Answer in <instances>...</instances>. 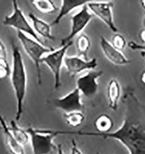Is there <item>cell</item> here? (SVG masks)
<instances>
[{
	"instance_id": "1",
	"label": "cell",
	"mask_w": 145,
	"mask_h": 154,
	"mask_svg": "<svg viewBox=\"0 0 145 154\" xmlns=\"http://www.w3.org/2000/svg\"><path fill=\"white\" fill-rule=\"evenodd\" d=\"M124 102L125 106L124 118L121 126L115 131L99 133L59 131V133L60 135L75 134L114 139L119 141L129 154H145V104L139 100L131 90L125 93Z\"/></svg>"
},
{
	"instance_id": "2",
	"label": "cell",
	"mask_w": 145,
	"mask_h": 154,
	"mask_svg": "<svg viewBox=\"0 0 145 154\" xmlns=\"http://www.w3.org/2000/svg\"><path fill=\"white\" fill-rule=\"evenodd\" d=\"M11 46L12 63L10 78L16 102L15 121L17 122L21 119L23 114L24 103L27 92V76L26 66L19 48L14 42H12Z\"/></svg>"
},
{
	"instance_id": "3",
	"label": "cell",
	"mask_w": 145,
	"mask_h": 154,
	"mask_svg": "<svg viewBox=\"0 0 145 154\" xmlns=\"http://www.w3.org/2000/svg\"><path fill=\"white\" fill-rule=\"evenodd\" d=\"M17 37L22 46L24 52L35 66L37 82L38 85H41L42 82L41 68L42 59L46 54L55 49L52 47L44 46L41 42H39L22 31H17Z\"/></svg>"
},
{
	"instance_id": "4",
	"label": "cell",
	"mask_w": 145,
	"mask_h": 154,
	"mask_svg": "<svg viewBox=\"0 0 145 154\" xmlns=\"http://www.w3.org/2000/svg\"><path fill=\"white\" fill-rule=\"evenodd\" d=\"M26 130L30 136L32 154H51L56 151V146L54 140L58 136L56 131L32 127Z\"/></svg>"
},
{
	"instance_id": "5",
	"label": "cell",
	"mask_w": 145,
	"mask_h": 154,
	"mask_svg": "<svg viewBox=\"0 0 145 154\" xmlns=\"http://www.w3.org/2000/svg\"><path fill=\"white\" fill-rule=\"evenodd\" d=\"M73 44V41L62 45L59 49H54L47 54L42 59L41 63H44L51 71L54 79V88L59 89L61 86V71L64 66L65 59L69 48Z\"/></svg>"
},
{
	"instance_id": "6",
	"label": "cell",
	"mask_w": 145,
	"mask_h": 154,
	"mask_svg": "<svg viewBox=\"0 0 145 154\" xmlns=\"http://www.w3.org/2000/svg\"><path fill=\"white\" fill-rule=\"evenodd\" d=\"M12 4V12L11 15L5 16L2 23L17 31L23 32L28 35L41 42V38L36 34L32 26L29 22L23 11L19 7L17 0H11Z\"/></svg>"
},
{
	"instance_id": "7",
	"label": "cell",
	"mask_w": 145,
	"mask_h": 154,
	"mask_svg": "<svg viewBox=\"0 0 145 154\" xmlns=\"http://www.w3.org/2000/svg\"><path fill=\"white\" fill-rule=\"evenodd\" d=\"M93 15L97 17L107 27L117 33L118 29L115 24L113 16V3L112 1H93L87 5Z\"/></svg>"
},
{
	"instance_id": "8",
	"label": "cell",
	"mask_w": 145,
	"mask_h": 154,
	"mask_svg": "<svg viewBox=\"0 0 145 154\" xmlns=\"http://www.w3.org/2000/svg\"><path fill=\"white\" fill-rule=\"evenodd\" d=\"M92 17L93 15L87 5L81 7L77 13L71 16L70 31L68 35L61 39V46L73 41L74 37L83 33L82 32L91 22Z\"/></svg>"
},
{
	"instance_id": "9",
	"label": "cell",
	"mask_w": 145,
	"mask_h": 154,
	"mask_svg": "<svg viewBox=\"0 0 145 154\" xmlns=\"http://www.w3.org/2000/svg\"><path fill=\"white\" fill-rule=\"evenodd\" d=\"M103 74L102 70L92 69L86 71L77 79V88L87 97L95 96L98 91V79Z\"/></svg>"
},
{
	"instance_id": "10",
	"label": "cell",
	"mask_w": 145,
	"mask_h": 154,
	"mask_svg": "<svg viewBox=\"0 0 145 154\" xmlns=\"http://www.w3.org/2000/svg\"><path fill=\"white\" fill-rule=\"evenodd\" d=\"M64 66L72 77L85 71L95 69L98 66L96 58L85 59L79 56H66Z\"/></svg>"
},
{
	"instance_id": "11",
	"label": "cell",
	"mask_w": 145,
	"mask_h": 154,
	"mask_svg": "<svg viewBox=\"0 0 145 154\" xmlns=\"http://www.w3.org/2000/svg\"><path fill=\"white\" fill-rule=\"evenodd\" d=\"M81 95L80 91L76 88L68 94L55 100V106L65 113L83 111L84 106L81 100Z\"/></svg>"
},
{
	"instance_id": "12",
	"label": "cell",
	"mask_w": 145,
	"mask_h": 154,
	"mask_svg": "<svg viewBox=\"0 0 145 154\" xmlns=\"http://www.w3.org/2000/svg\"><path fill=\"white\" fill-rule=\"evenodd\" d=\"M100 46L105 57L114 65L122 66L131 63V60L127 58L121 51L117 49L111 42L103 36L100 38Z\"/></svg>"
},
{
	"instance_id": "13",
	"label": "cell",
	"mask_w": 145,
	"mask_h": 154,
	"mask_svg": "<svg viewBox=\"0 0 145 154\" xmlns=\"http://www.w3.org/2000/svg\"><path fill=\"white\" fill-rule=\"evenodd\" d=\"M96 0H61V5L58 15L51 23V26L58 24L61 19L77 8L83 7L89 2Z\"/></svg>"
},
{
	"instance_id": "14",
	"label": "cell",
	"mask_w": 145,
	"mask_h": 154,
	"mask_svg": "<svg viewBox=\"0 0 145 154\" xmlns=\"http://www.w3.org/2000/svg\"><path fill=\"white\" fill-rule=\"evenodd\" d=\"M0 123L4 134L5 141L10 153L11 154H26L24 146L21 145L14 138L9 129V125H7L6 121L2 116H1L0 118Z\"/></svg>"
},
{
	"instance_id": "15",
	"label": "cell",
	"mask_w": 145,
	"mask_h": 154,
	"mask_svg": "<svg viewBox=\"0 0 145 154\" xmlns=\"http://www.w3.org/2000/svg\"><path fill=\"white\" fill-rule=\"evenodd\" d=\"M28 17L30 20L33 30L39 37L55 40V37L52 33L51 24L37 17L33 13H30Z\"/></svg>"
},
{
	"instance_id": "16",
	"label": "cell",
	"mask_w": 145,
	"mask_h": 154,
	"mask_svg": "<svg viewBox=\"0 0 145 154\" xmlns=\"http://www.w3.org/2000/svg\"><path fill=\"white\" fill-rule=\"evenodd\" d=\"M121 96V88L119 82L115 78L111 79L107 86V99L109 108L116 111L118 107Z\"/></svg>"
},
{
	"instance_id": "17",
	"label": "cell",
	"mask_w": 145,
	"mask_h": 154,
	"mask_svg": "<svg viewBox=\"0 0 145 154\" xmlns=\"http://www.w3.org/2000/svg\"><path fill=\"white\" fill-rule=\"evenodd\" d=\"M93 125L96 132L99 133H107L112 131L115 123L113 118L108 114H102L94 121Z\"/></svg>"
},
{
	"instance_id": "18",
	"label": "cell",
	"mask_w": 145,
	"mask_h": 154,
	"mask_svg": "<svg viewBox=\"0 0 145 154\" xmlns=\"http://www.w3.org/2000/svg\"><path fill=\"white\" fill-rule=\"evenodd\" d=\"M9 129L14 138L23 146L30 143V136L26 129H24L18 125L17 121H11Z\"/></svg>"
},
{
	"instance_id": "19",
	"label": "cell",
	"mask_w": 145,
	"mask_h": 154,
	"mask_svg": "<svg viewBox=\"0 0 145 154\" xmlns=\"http://www.w3.org/2000/svg\"><path fill=\"white\" fill-rule=\"evenodd\" d=\"M76 49L78 56L85 59H88V53L91 46V41L90 38L85 34H80L76 39Z\"/></svg>"
},
{
	"instance_id": "20",
	"label": "cell",
	"mask_w": 145,
	"mask_h": 154,
	"mask_svg": "<svg viewBox=\"0 0 145 154\" xmlns=\"http://www.w3.org/2000/svg\"><path fill=\"white\" fill-rule=\"evenodd\" d=\"M32 5L44 14H52L58 9L53 0H30Z\"/></svg>"
},
{
	"instance_id": "21",
	"label": "cell",
	"mask_w": 145,
	"mask_h": 154,
	"mask_svg": "<svg viewBox=\"0 0 145 154\" xmlns=\"http://www.w3.org/2000/svg\"><path fill=\"white\" fill-rule=\"evenodd\" d=\"M63 118L66 124L73 128L81 126L85 121L83 111H74L64 113Z\"/></svg>"
},
{
	"instance_id": "22",
	"label": "cell",
	"mask_w": 145,
	"mask_h": 154,
	"mask_svg": "<svg viewBox=\"0 0 145 154\" xmlns=\"http://www.w3.org/2000/svg\"><path fill=\"white\" fill-rule=\"evenodd\" d=\"M111 44L117 49L122 51L127 45V42L124 36L121 34L117 32L115 33L112 38Z\"/></svg>"
},
{
	"instance_id": "23",
	"label": "cell",
	"mask_w": 145,
	"mask_h": 154,
	"mask_svg": "<svg viewBox=\"0 0 145 154\" xmlns=\"http://www.w3.org/2000/svg\"><path fill=\"white\" fill-rule=\"evenodd\" d=\"M11 67L9 64L7 59L0 58V78L4 79L10 77Z\"/></svg>"
},
{
	"instance_id": "24",
	"label": "cell",
	"mask_w": 145,
	"mask_h": 154,
	"mask_svg": "<svg viewBox=\"0 0 145 154\" xmlns=\"http://www.w3.org/2000/svg\"><path fill=\"white\" fill-rule=\"evenodd\" d=\"M128 46L131 50L140 51L142 53L145 54V44L141 45L134 42V41H131L128 43Z\"/></svg>"
},
{
	"instance_id": "25",
	"label": "cell",
	"mask_w": 145,
	"mask_h": 154,
	"mask_svg": "<svg viewBox=\"0 0 145 154\" xmlns=\"http://www.w3.org/2000/svg\"><path fill=\"white\" fill-rule=\"evenodd\" d=\"M71 146L70 149V154H84L80 149L79 146H78L77 143L75 139L71 140Z\"/></svg>"
},
{
	"instance_id": "26",
	"label": "cell",
	"mask_w": 145,
	"mask_h": 154,
	"mask_svg": "<svg viewBox=\"0 0 145 154\" xmlns=\"http://www.w3.org/2000/svg\"><path fill=\"white\" fill-rule=\"evenodd\" d=\"M7 49L4 42L1 39L0 41V58L7 59Z\"/></svg>"
},
{
	"instance_id": "27",
	"label": "cell",
	"mask_w": 145,
	"mask_h": 154,
	"mask_svg": "<svg viewBox=\"0 0 145 154\" xmlns=\"http://www.w3.org/2000/svg\"><path fill=\"white\" fill-rule=\"evenodd\" d=\"M56 154H65L61 144H59L56 146Z\"/></svg>"
},
{
	"instance_id": "28",
	"label": "cell",
	"mask_w": 145,
	"mask_h": 154,
	"mask_svg": "<svg viewBox=\"0 0 145 154\" xmlns=\"http://www.w3.org/2000/svg\"><path fill=\"white\" fill-rule=\"evenodd\" d=\"M139 37L143 43L145 44V28H144L139 34Z\"/></svg>"
},
{
	"instance_id": "29",
	"label": "cell",
	"mask_w": 145,
	"mask_h": 154,
	"mask_svg": "<svg viewBox=\"0 0 145 154\" xmlns=\"http://www.w3.org/2000/svg\"><path fill=\"white\" fill-rule=\"evenodd\" d=\"M140 79V81L142 82V84L145 85V69L144 71H143L141 73Z\"/></svg>"
},
{
	"instance_id": "30",
	"label": "cell",
	"mask_w": 145,
	"mask_h": 154,
	"mask_svg": "<svg viewBox=\"0 0 145 154\" xmlns=\"http://www.w3.org/2000/svg\"><path fill=\"white\" fill-rule=\"evenodd\" d=\"M140 4L142 7L145 9V0H140Z\"/></svg>"
},
{
	"instance_id": "31",
	"label": "cell",
	"mask_w": 145,
	"mask_h": 154,
	"mask_svg": "<svg viewBox=\"0 0 145 154\" xmlns=\"http://www.w3.org/2000/svg\"><path fill=\"white\" fill-rule=\"evenodd\" d=\"M143 26L144 28H145V14H144V18L143 20Z\"/></svg>"
},
{
	"instance_id": "32",
	"label": "cell",
	"mask_w": 145,
	"mask_h": 154,
	"mask_svg": "<svg viewBox=\"0 0 145 154\" xmlns=\"http://www.w3.org/2000/svg\"><path fill=\"white\" fill-rule=\"evenodd\" d=\"M140 54H141V56H142V57H145V54H144V53H142V52H140Z\"/></svg>"
},
{
	"instance_id": "33",
	"label": "cell",
	"mask_w": 145,
	"mask_h": 154,
	"mask_svg": "<svg viewBox=\"0 0 145 154\" xmlns=\"http://www.w3.org/2000/svg\"><path fill=\"white\" fill-rule=\"evenodd\" d=\"M96 154H100L99 152H97V153H96Z\"/></svg>"
},
{
	"instance_id": "34",
	"label": "cell",
	"mask_w": 145,
	"mask_h": 154,
	"mask_svg": "<svg viewBox=\"0 0 145 154\" xmlns=\"http://www.w3.org/2000/svg\"><path fill=\"white\" fill-rule=\"evenodd\" d=\"M114 1V0H110V1Z\"/></svg>"
}]
</instances>
